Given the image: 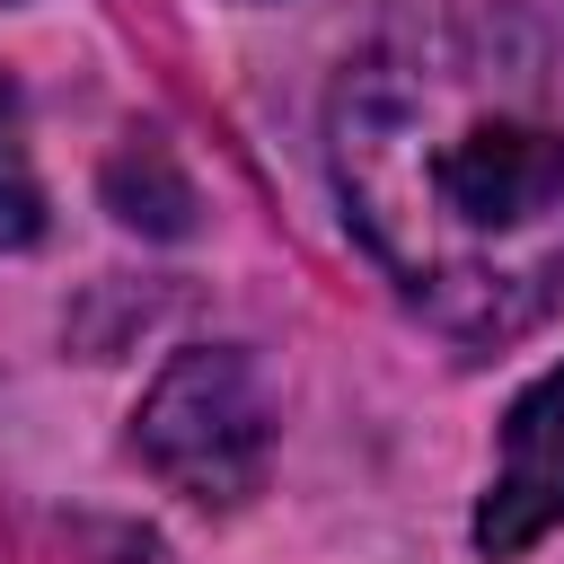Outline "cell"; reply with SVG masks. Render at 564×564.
I'll use <instances>...</instances> for the list:
<instances>
[{
  "mask_svg": "<svg viewBox=\"0 0 564 564\" xmlns=\"http://www.w3.org/2000/svg\"><path fill=\"white\" fill-rule=\"evenodd\" d=\"M141 458L185 494V502H238L264 476L273 449V405L247 370V352L229 344H194L159 370V388L141 397Z\"/></svg>",
  "mask_w": 564,
  "mask_h": 564,
  "instance_id": "7a4b0ae2",
  "label": "cell"
},
{
  "mask_svg": "<svg viewBox=\"0 0 564 564\" xmlns=\"http://www.w3.org/2000/svg\"><path fill=\"white\" fill-rule=\"evenodd\" d=\"M106 203H115L132 229H150V238H185V229H194V185L167 167L159 141H132V150L106 159Z\"/></svg>",
  "mask_w": 564,
  "mask_h": 564,
  "instance_id": "277c9868",
  "label": "cell"
},
{
  "mask_svg": "<svg viewBox=\"0 0 564 564\" xmlns=\"http://www.w3.org/2000/svg\"><path fill=\"white\" fill-rule=\"evenodd\" d=\"M546 529H564V370H546L511 423H502V467H494V494L476 511V546L485 555H520L538 546Z\"/></svg>",
  "mask_w": 564,
  "mask_h": 564,
  "instance_id": "3957f363",
  "label": "cell"
},
{
  "mask_svg": "<svg viewBox=\"0 0 564 564\" xmlns=\"http://www.w3.org/2000/svg\"><path fill=\"white\" fill-rule=\"evenodd\" d=\"M44 229V194H35V176H26V159L0 141V247H26Z\"/></svg>",
  "mask_w": 564,
  "mask_h": 564,
  "instance_id": "5b68a950",
  "label": "cell"
},
{
  "mask_svg": "<svg viewBox=\"0 0 564 564\" xmlns=\"http://www.w3.org/2000/svg\"><path fill=\"white\" fill-rule=\"evenodd\" d=\"M326 150L361 247L449 335L502 344L564 291V106L520 26L423 18L379 35Z\"/></svg>",
  "mask_w": 564,
  "mask_h": 564,
  "instance_id": "6da1fadb",
  "label": "cell"
},
{
  "mask_svg": "<svg viewBox=\"0 0 564 564\" xmlns=\"http://www.w3.org/2000/svg\"><path fill=\"white\" fill-rule=\"evenodd\" d=\"M9 106H18V97H9V79H0V123H9Z\"/></svg>",
  "mask_w": 564,
  "mask_h": 564,
  "instance_id": "8992f818",
  "label": "cell"
}]
</instances>
